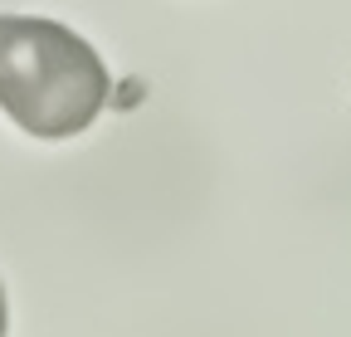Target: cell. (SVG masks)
<instances>
[{"label": "cell", "instance_id": "cell-1", "mask_svg": "<svg viewBox=\"0 0 351 337\" xmlns=\"http://www.w3.org/2000/svg\"><path fill=\"white\" fill-rule=\"evenodd\" d=\"M112 78L98 49L59 20L0 15V108L29 137L59 142L108 108Z\"/></svg>", "mask_w": 351, "mask_h": 337}, {"label": "cell", "instance_id": "cell-2", "mask_svg": "<svg viewBox=\"0 0 351 337\" xmlns=\"http://www.w3.org/2000/svg\"><path fill=\"white\" fill-rule=\"evenodd\" d=\"M0 337H5V288H0Z\"/></svg>", "mask_w": 351, "mask_h": 337}]
</instances>
